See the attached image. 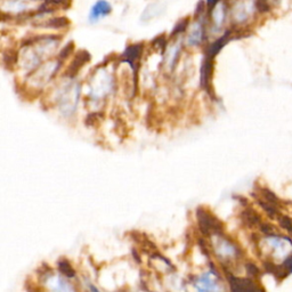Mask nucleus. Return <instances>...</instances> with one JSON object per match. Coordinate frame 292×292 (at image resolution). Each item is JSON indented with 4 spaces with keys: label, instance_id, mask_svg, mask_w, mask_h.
Listing matches in <instances>:
<instances>
[{
    "label": "nucleus",
    "instance_id": "obj_13",
    "mask_svg": "<svg viewBox=\"0 0 292 292\" xmlns=\"http://www.w3.org/2000/svg\"><path fill=\"white\" fill-rule=\"evenodd\" d=\"M245 267H246V271H248V273L250 274V275H252V276H257L258 275V268L256 267L253 264H248Z\"/></svg>",
    "mask_w": 292,
    "mask_h": 292
},
{
    "label": "nucleus",
    "instance_id": "obj_4",
    "mask_svg": "<svg viewBox=\"0 0 292 292\" xmlns=\"http://www.w3.org/2000/svg\"><path fill=\"white\" fill-rule=\"evenodd\" d=\"M228 280H230V284L232 290L234 291H252L257 290V287L253 285V283L246 278H237L232 276L231 274H227Z\"/></svg>",
    "mask_w": 292,
    "mask_h": 292
},
{
    "label": "nucleus",
    "instance_id": "obj_14",
    "mask_svg": "<svg viewBox=\"0 0 292 292\" xmlns=\"http://www.w3.org/2000/svg\"><path fill=\"white\" fill-rule=\"evenodd\" d=\"M283 268H284L287 273L292 272V254L285 260L284 264H283Z\"/></svg>",
    "mask_w": 292,
    "mask_h": 292
},
{
    "label": "nucleus",
    "instance_id": "obj_3",
    "mask_svg": "<svg viewBox=\"0 0 292 292\" xmlns=\"http://www.w3.org/2000/svg\"><path fill=\"white\" fill-rule=\"evenodd\" d=\"M112 12L111 4L107 3L106 0H98L94 4L89 13V20L91 22H96L100 18L106 17L110 13Z\"/></svg>",
    "mask_w": 292,
    "mask_h": 292
},
{
    "label": "nucleus",
    "instance_id": "obj_16",
    "mask_svg": "<svg viewBox=\"0 0 292 292\" xmlns=\"http://www.w3.org/2000/svg\"><path fill=\"white\" fill-rule=\"evenodd\" d=\"M218 2H219V0H208V6L213 8L218 4Z\"/></svg>",
    "mask_w": 292,
    "mask_h": 292
},
{
    "label": "nucleus",
    "instance_id": "obj_8",
    "mask_svg": "<svg viewBox=\"0 0 292 292\" xmlns=\"http://www.w3.org/2000/svg\"><path fill=\"white\" fill-rule=\"evenodd\" d=\"M242 219H243L244 223L246 224L248 226H256V225H259L260 226V218L257 213L252 210L250 209H246L242 213Z\"/></svg>",
    "mask_w": 292,
    "mask_h": 292
},
{
    "label": "nucleus",
    "instance_id": "obj_7",
    "mask_svg": "<svg viewBox=\"0 0 292 292\" xmlns=\"http://www.w3.org/2000/svg\"><path fill=\"white\" fill-rule=\"evenodd\" d=\"M228 36H230V33H226L225 35H223L221 39H218L216 43H213L211 46H210L209 50H208V54H207L208 58H212L214 55H216L219 50L224 47V45L227 43Z\"/></svg>",
    "mask_w": 292,
    "mask_h": 292
},
{
    "label": "nucleus",
    "instance_id": "obj_15",
    "mask_svg": "<svg viewBox=\"0 0 292 292\" xmlns=\"http://www.w3.org/2000/svg\"><path fill=\"white\" fill-rule=\"evenodd\" d=\"M272 2H276V0H259L258 2V7H266V9L269 8V5Z\"/></svg>",
    "mask_w": 292,
    "mask_h": 292
},
{
    "label": "nucleus",
    "instance_id": "obj_5",
    "mask_svg": "<svg viewBox=\"0 0 292 292\" xmlns=\"http://www.w3.org/2000/svg\"><path fill=\"white\" fill-rule=\"evenodd\" d=\"M203 38V27L200 23H195L192 27L189 36H187V44L191 46L199 45Z\"/></svg>",
    "mask_w": 292,
    "mask_h": 292
},
{
    "label": "nucleus",
    "instance_id": "obj_10",
    "mask_svg": "<svg viewBox=\"0 0 292 292\" xmlns=\"http://www.w3.org/2000/svg\"><path fill=\"white\" fill-rule=\"evenodd\" d=\"M140 52H141V48H140L139 45L131 46V47L128 48L125 53L126 61L129 62L130 65H134V62L139 57Z\"/></svg>",
    "mask_w": 292,
    "mask_h": 292
},
{
    "label": "nucleus",
    "instance_id": "obj_11",
    "mask_svg": "<svg viewBox=\"0 0 292 292\" xmlns=\"http://www.w3.org/2000/svg\"><path fill=\"white\" fill-rule=\"evenodd\" d=\"M58 268H59V271L64 274V275H66L68 277L75 276V269L71 267V265L68 264L66 260H61V262L58 263Z\"/></svg>",
    "mask_w": 292,
    "mask_h": 292
},
{
    "label": "nucleus",
    "instance_id": "obj_1",
    "mask_svg": "<svg viewBox=\"0 0 292 292\" xmlns=\"http://www.w3.org/2000/svg\"><path fill=\"white\" fill-rule=\"evenodd\" d=\"M196 217H198L199 221L200 230L204 235L222 234L223 233V224L216 217H213L211 213L205 211L203 208L198 209Z\"/></svg>",
    "mask_w": 292,
    "mask_h": 292
},
{
    "label": "nucleus",
    "instance_id": "obj_2",
    "mask_svg": "<svg viewBox=\"0 0 292 292\" xmlns=\"http://www.w3.org/2000/svg\"><path fill=\"white\" fill-rule=\"evenodd\" d=\"M254 8L253 0H237L233 7V15L236 22H244L248 20L250 14Z\"/></svg>",
    "mask_w": 292,
    "mask_h": 292
},
{
    "label": "nucleus",
    "instance_id": "obj_9",
    "mask_svg": "<svg viewBox=\"0 0 292 292\" xmlns=\"http://www.w3.org/2000/svg\"><path fill=\"white\" fill-rule=\"evenodd\" d=\"M194 284L196 287H198V290H201V291L217 289V287L214 286V282L211 280V278H210L209 275H203L202 277L198 278V281H196Z\"/></svg>",
    "mask_w": 292,
    "mask_h": 292
},
{
    "label": "nucleus",
    "instance_id": "obj_6",
    "mask_svg": "<svg viewBox=\"0 0 292 292\" xmlns=\"http://www.w3.org/2000/svg\"><path fill=\"white\" fill-rule=\"evenodd\" d=\"M226 17V8L223 4H217L212 11V21L217 27L221 26Z\"/></svg>",
    "mask_w": 292,
    "mask_h": 292
},
{
    "label": "nucleus",
    "instance_id": "obj_12",
    "mask_svg": "<svg viewBox=\"0 0 292 292\" xmlns=\"http://www.w3.org/2000/svg\"><path fill=\"white\" fill-rule=\"evenodd\" d=\"M278 222H280V225L284 228L285 231H287L292 234V221L286 216H278Z\"/></svg>",
    "mask_w": 292,
    "mask_h": 292
}]
</instances>
